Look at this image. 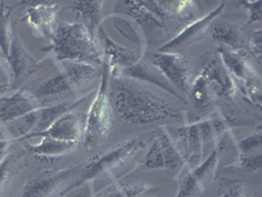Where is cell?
<instances>
[{
	"label": "cell",
	"mask_w": 262,
	"mask_h": 197,
	"mask_svg": "<svg viewBox=\"0 0 262 197\" xmlns=\"http://www.w3.org/2000/svg\"><path fill=\"white\" fill-rule=\"evenodd\" d=\"M58 65L59 71L42 82L34 91V96L42 105L43 103H55L62 98L85 95L100 84L102 66L98 67L90 63L71 61L58 62Z\"/></svg>",
	"instance_id": "cell-2"
},
{
	"label": "cell",
	"mask_w": 262,
	"mask_h": 197,
	"mask_svg": "<svg viewBox=\"0 0 262 197\" xmlns=\"http://www.w3.org/2000/svg\"><path fill=\"white\" fill-rule=\"evenodd\" d=\"M118 15H125L134 21L137 25H140L144 29H160L165 30L169 25L165 9L161 2H119L117 3Z\"/></svg>",
	"instance_id": "cell-8"
},
{
	"label": "cell",
	"mask_w": 262,
	"mask_h": 197,
	"mask_svg": "<svg viewBox=\"0 0 262 197\" xmlns=\"http://www.w3.org/2000/svg\"><path fill=\"white\" fill-rule=\"evenodd\" d=\"M152 188L147 183H112L93 197H142Z\"/></svg>",
	"instance_id": "cell-25"
},
{
	"label": "cell",
	"mask_w": 262,
	"mask_h": 197,
	"mask_svg": "<svg viewBox=\"0 0 262 197\" xmlns=\"http://www.w3.org/2000/svg\"><path fill=\"white\" fill-rule=\"evenodd\" d=\"M98 41L102 46V54H104V58L106 61L109 69H125V67H130V66L135 65L137 62H139L144 55L138 53L137 50H134L133 48H128V46L121 45L117 41H114L107 32L105 30V28L101 27L98 28L97 30Z\"/></svg>",
	"instance_id": "cell-14"
},
{
	"label": "cell",
	"mask_w": 262,
	"mask_h": 197,
	"mask_svg": "<svg viewBox=\"0 0 262 197\" xmlns=\"http://www.w3.org/2000/svg\"><path fill=\"white\" fill-rule=\"evenodd\" d=\"M70 8L79 15L81 24L96 37L98 28L104 23V2H71Z\"/></svg>",
	"instance_id": "cell-21"
},
{
	"label": "cell",
	"mask_w": 262,
	"mask_h": 197,
	"mask_svg": "<svg viewBox=\"0 0 262 197\" xmlns=\"http://www.w3.org/2000/svg\"><path fill=\"white\" fill-rule=\"evenodd\" d=\"M243 6L247 7L248 9V23H258L262 18V11H261V2L256 0V2H243Z\"/></svg>",
	"instance_id": "cell-33"
},
{
	"label": "cell",
	"mask_w": 262,
	"mask_h": 197,
	"mask_svg": "<svg viewBox=\"0 0 262 197\" xmlns=\"http://www.w3.org/2000/svg\"><path fill=\"white\" fill-rule=\"evenodd\" d=\"M109 90L118 117L130 125H147L164 120H182L180 108L138 81L111 76Z\"/></svg>",
	"instance_id": "cell-1"
},
{
	"label": "cell",
	"mask_w": 262,
	"mask_h": 197,
	"mask_svg": "<svg viewBox=\"0 0 262 197\" xmlns=\"http://www.w3.org/2000/svg\"><path fill=\"white\" fill-rule=\"evenodd\" d=\"M189 96L196 113L210 114L214 108V92L210 87L205 72L201 71L189 87Z\"/></svg>",
	"instance_id": "cell-20"
},
{
	"label": "cell",
	"mask_w": 262,
	"mask_h": 197,
	"mask_svg": "<svg viewBox=\"0 0 262 197\" xmlns=\"http://www.w3.org/2000/svg\"><path fill=\"white\" fill-rule=\"evenodd\" d=\"M81 164L46 172L29 180L18 197H63L69 193L72 179H76Z\"/></svg>",
	"instance_id": "cell-7"
},
{
	"label": "cell",
	"mask_w": 262,
	"mask_h": 197,
	"mask_svg": "<svg viewBox=\"0 0 262 197\" xmlns=\"http://www.w3.org/2000/svg\"><path fill=\"white\" fill-rule=\"evenodd\" d=\"M149 62L155 65L161 74L168 79L177 91L182 93L189 92L190 87V66L182 58L181 54L174 53H156L148 57Z\"/></svg>",
	"instance_id": "cell-11"
},
{
	"label": "cell",
	"mask_w": 262,
	"mask_h": 197,
	"mask_svg": "<svg viewBox=\"0 0 262 197\" xmlns=\"http://www.w3.org/2000/svg\"><path fill=\"white\" fill-rule=\"evenodd\" d=\"M107 23H111L112 27L119 33V36L127 40L133 45V49L138 53L144 55V49H146V42H144L142 32L139 30L138 25L134 21L128 18L125 15H114L106 17Z\"/></svg>",
	"instance_id": "cell-24"
},
{
	"label": "cell",
	"mask_w": 262,
	"mask_h": 197,
	"mask_svg": "<svg viewBox=\"0 0 262 197\" xmlns=\"http://www.w3.org/2000/svg\"><path fill=\"white\" fill-rule=\"evenodd\" d=\"M261 145H262V134L261 131H257L254 134L244 138L237 144L238 156L247 155H256L261 154Z\"/></svg>",
	"instance_id": "cell-29"
},
{
	"label": "cell",
	"mask_w": 262,
	"mask_h": 197,
	"mask_svg": "<svg viewBox=\"0 0 262 197\" xmlns=\"http://www.w3.org/2000/svg\"><path fill=\"white\" fill-rule=\"evenodd\" d=\"M143 164L144 167L149 168V170H161V168H165L160 142H159L156 135L155 138L152 140L151 145H149V149L148 151H147Z\"/></svg>",
	"instance_id": "cell-28"
},
{
	"label": "cell",
	"mask_w": 262,
	"mask_h": 197,
	"mask_svg": "<svg viewBox=\"0 0 262 197\" xmlns=\"http://www.w3.org/2000/svg\"><path fill=\"white\" fill-rule=\"evenodd\" d=\"M7 62L12 71L11 91H17L36 72L37 67H38V61L25 48L17 33H13L12 44H11Z\"/></svg>",
	"instance_id": "cell-13"
},
{
	"label": "cell",
	"mask_w": 262,
	"mask_h": 197,
	"mask_svg": "<svg viewBox=\"0 0 262 197\" xmlns=\"http://www.w3.org/2000/svg\"><path fill=\"white\" fill-rule=\"evenodd\" d=\"M248 54H250L257 62H261L262 57V30L256 29L248 41Z\"/></svg>",
	"instance_id": "cell-30"
},
{
	"label": "cell",
	"mask_w": 262,
	"mask_h": 197,
	"mask_svg": "<svg viewBox=\"0 0 262 197\" xmlns=\"http://www.w3.org/2000/svg\"><path fill=\"white\" fill-rule=\"evenodd\" d=\"M156 137H158L159 142H160L165 168L176 171V172L184 171L185 156L179 145L176 144V141L173 140L169 133H168L167 126L161 125L160 131H159V134H156Z\"/></svg>",
	"instance_id": "cell-23"
},
{
	"label": "cell",
	"mask_w": 262,
	"mask_h": 197,
	"mask_svg": "<svg viewBox=\"0 0 262 197\" xmlns=\"http://www.w3.org/2000/svg\"><path fill=\"white\" fill-rule=\"evenodd\" d=\"M11 142H12V141H9V140L0 141V163L3 162L4 158H6L9 146H11Z\"/></svg>",
	"instance_id": "cell-35"
},
{
	"label": "cell",
	"mask_w": 262,
	"mask_h": 197,
	"mask_svg": "<svg viewBox=\"0 0 262 197\" xmlns=\"http://www.w3.org/2000/svg\"><path fill=\"white\" fill-rule=\"evenodd\" d=\"M111 76H121V78H128L133 79V81H138L140 83L152 84V86L159 87V88H161L165 92L170 93V95H173L176 98L181 100V102H185L184 96L168 82V79L161 74V71L155 65H152L149 62V60L146 58V55L139 62L130 66V67L111 70Z\"/></svg>",
	"instance_id": "cell-12"
},
{
	"label": "cell",
	"mask_w": 262,
	"mask_h": 197,
	"mask_svg": "<svg viewBox=\"0 0 262 197\" xmlns=\"http://www.w3.org/2000/svg\"><path fill=\"white\" fill-rule=\"evenodd\" d=\"M202 71L205 72L214 95L233 98L237 91V83L226 69V66L222 63L221 58H214L210 61L203 67Z\"/></svg>",
	"instance_id": "cell-19"
},
{
	"label": "cell",
	"mask_w": 262,
	"mask_h": 197,
	"mask_svg": "<svg viewBox=\"0 0 262 197\" xmlns=\"http://www.w3.org/2000/svg\"><path fill=\"white\" fill-rule=\"evenodd\" d=\"M111 70L106 61L102 65L101 79L97 87L95 98L85 117L84 135L81 144L85 147H95L100 145L111 131L113 124V109L111 104Z\"/></svg>",
	"instance_id": "cell-5"
},
{
	"label": "cell",
	"mask_w": 262,
	"mask_h": 197,
	"mask_svg": "<svg viewBox=\"0 0 262 197\" xmlns=\"http://www.w3.org/2000/svg\"><path fill=\"white\" fill-rule=\"evenodd\" d=\"M41 104L34 93L24 90H17L11 95L0 96V121L8 124L25 114L39 109Z\"/></svg>",
	"instance_id": "cell-15"
},
{
	"label": "cell",
	"mask_w": 262,
	"mask_h": 197,
	"mask_svg": "<svg viewBox=\"0 0 262 197\" xmlns=\"http://www.w3.org/2000/svg\"><path fill=\"white\" fill-rule=\"evenodd\" d=\"M11 74L12 71L6 58H0V95L2 96L6 93L7 90H11V86H12Z\"/></svg>",
	"instance_id": "cell-31"
},
{
	"label": "cell",
	"mask_w": 262,
	"mask_h": 197,
	"mask_svg": "<svg viewBox=\"0 0 262 197\" xmlns=\"http://www.w3.org/2000/svg\"><path fill=\"white\" fill-rule=\"evenodd\" d=\"M59 4L57 2H37L30 3L25 11V20L33 29L51 41L54 32L57 29V15Z\"/></svg>",
	"instance_id": "cell-16"
},
{
	"label": "cell",
	"mask_w": 262,
	"mask_h": 197,
	"mask_svg": "<svg viewBox=\"0 0 262 197\" xmlns=\"http://www.w3.org/2000/svg\"><path fill=\"white\" fill-rule=\"evenodd\" d=\"M79 144L67 142V141L55 140L50 137H42L39 144L29 146V151L39 159H57L60 156L69 155L78 149Z\"/></svg>",
	"instance_id": "cell-22"
},
{
	"label": "cell",
	"mask_w": 262,
	"mask_h": 197,
	"mask_svg": "<svg viewBox=\"0 0 262 197\" xmlns=\"http://www.w3.org/2000/svg\"><path fill=\"white\" fill-rule=\"evenodd\" d=\"M84 126H85V117L76 111H70L55 120L48 130L38 133L34 137H50L80 145L84 135Z\"/></svg>",
	"instance_id": "cell-17"
},
{
	"label": "cell",
	"mask_w": 262,
	"mask_h": 197,
	"mask_svg": "<svg viewBox=\"0 0 262 197\" xmlns=\"http://www.w3.org/2000/svg\"><path fill=\"white\" fill-rule=\"evenodd\" d=\"M50 50L58 62L71 61L98 67L105 63L96 38L81 23H60L50 41Z\"/></svg>",
	"instance_id": "cell-4"
},
{
	"label": "cell",
	"mask_w": 262,
	"mask_h": 197,
	"mask_svg": "<svg viewBox=\"0 0 262 197\" xmlns=\"http://www.w3.org/2000/svg\"><path fill=\"white\" fill-rule=\"evenodd\" d=\"M212 38L221 44V46L227 48L235 53L248 54V41L249 37L240 25L233 23H217L214 21L210 28Z\"/></svg>",
	"instance_id": "cell-18"
},
{
	"label": "cell",
	"mask_w": 262,
	"mask_h": 197,
	"mask_svg": "<svg viewBox=\"0 0 262 197\" xmlns=\"http://www.w3.org/2000/svg\"><path fill=\"white\" fill-rule=\"evenodd\" d=\"M24 156L20 152H7L6 158L0 163V197L8 189L9 184L15 180L18 170L23 167Z\"/></svg>",
	"instance_id": "cell-26"
},
{
	"label": "cell",
	"mask_w": 262,
	"mask_h": 197,
	"mask_svg": "<svg viewBox=\"0 0 262 197\" xmlns=\"http://www.w3.org/2000/svg\"><path fill=\"white\" fill-rule=\"evenodd\" d=\"M12 9V7H7L6 3L0 2V53L6 60L13 38Z\"/></svg>",
	"instance_id": "cell-27"
},
{
	"label": "cell",
	"mask_w": 262,
	"mask_h": 197,
	"mask_svg": "<svg viewBox=\"0 0 262 197\" xmlns=\"http://www.w3.org/2000/svg\"><path fill=\"white\" fill-rule=\"evenodd\" d=\"M146 144L142 138L133 137L96 154L81 164L78 176L69 188V192L86 183L100 182L109 178L116 182V179H119L121 175L125 173V167L131 159Z\"/></svg>",
	"instance_id": "cell-3"
},
{
	"label": "cell",
	"mask_w": 262,
	"mask_h": 197,
	"mask_svg": "<svg viewBox=\"0 0 262 197\" xmlns=\"http://www.w3.org/2000/svg\"><path fill=\"white\" fill-rule=\"evenodd\" d=\"M217 53L222 63L226 66L235 82L243 83L244 95L257 107H261V76L248 58V54L235 53L223 46L217 48Z\"/></svg>",
	"instance_id": "cell-6"
},
{
	"label": "cell",
	"mask_w": 262,
	"mask_h": 197,
	"mask_svg": "<svg viewBox=\"0 0 262 197\" xmlns=\"http://www.w3.org/2000/svg\"><path fill=\"white\" fill-rule=\"evenodd\" d=\"M222 197H253L242 183H235L222 193Z\"/></svg>",
	"instance_id": "cell-34"
},
{
	"label": "cell",
	"mask_w": 262,
	"mask_h": 197,
	"mask_svg": "<svg viewBox=\"0 0 262 197\" xmlns=\"http://www.w3.org/2000/svg\"><path fill=\"white\" fill-rule=\"evenodd\" d=\"M221 146L215 149L198 167L190 171H182L180 188L176 197H196L202 193L206 187L211 184L221 159Z\"/></svg>",
	"instance_id": "cell-10"
},
{
	"label": "cell",
	"mask_w": 262,
	"mask_h": 197,
	"mask_svg": "<svg viewBox=\"0 0 262 197\" xmlns=\"http://www.w3.org/2000/svg\"><path fill=\"white\" fill-rule=\"evenodd\" d=\"M236 166L245 168L250 172H256L261 170L262 166V154H256V155H247V156H238Z\"/></svg>",
	"instance_id": "cell-32"
},
{
	"label": "cell",
	"mask_w": 262,
	"mask_h": 197,
	"mask_svg": "<svg viewBox=\"0 0 262 197\" xmlns=\"http://www.w3.org/2000/svg\"><path fill=\"white\" fill-rule=\"evenodd\" d=\"M226 8V2H222L217 7H215L212 11H210L207 15L202 16L198 20L193 21L191 24H188L177 36L173 37L170 41L165 42L158 51L161 53H174L181 54L189 46L194 45L198 41L205 38L207 32H210L212 23L217 18V16L222 15Z\"/></svg>",
	"instance_id": "cell-9"
}]
</instances>
